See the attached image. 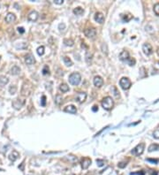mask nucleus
I'll return each instance as SVG.
<instances>
[{
    "instance_id": "nucleus-37",
    "label": "nucleus",
    "mask_w": 159,
    "mask_h": 175,
    "mask_svg": "<svg viewBox=\"0 0 159 175\" xmlns=\"http://www.w3.org/2000/svg\"><path fill=\"white\" fill-rule=\"evenodd\" d=\"M153 136L156 139H159V130H156V131L153 133Z\"/></svg>"
},
{
    "instance_id": "nucleus-45",
    "label": "nucleus",
    "mask_w": 159,
    "mask_h": 175,
    "mask_svg": "<svg viewBox=\"0 0 159 175\" xmlns=\"http://www.w3.org/2000/svg\"><path fill=\"white\" fill-rule=\"evenodd\" d=\"M2 171H4V170H3V169H1V168H0V172H2Z\"/></svg>"
},
{
    "instance_id": "nucleus-35",
    "label": "nucleus",
    "mask_w": 159,
    "mask_h": 175,
    "mask_svg": "<svg viewBox=\"0 0 159 175\" xmlns=\"http://www.w3.org/2000/svg\"><path fill=\"white\" fill-rule=\"evenodd\" d=\"M126 162H120V163H118V166L119 168H125L126 166Z\"/></svg>"
},
{
    "instance_id": "nucleus-16",
    "label": "nucleus",
    "mask_w": 159,
    "mask_h": 175,
    "mask_svg": "<svg viewBox=\"0 0 159 175\" xmlns=\"http://www.w3.org/2000/svg\"><path fill=\"white\" fill-rule=\"evenodd\" d=\"M65 112H68V113L71 114H75L77 112V109L74 105H67L64 110Z\"/></svg>"
},
{
    "instance_id": "nucleus-24",
    "label": "nucleus",
    "mask_w": 159,
    "mask_h": 175,
    "mask_svg": "<svg viewBox=\"0 0 159 175\" xmlns=\"http://www.w3.org/2000/svg\"><path fill=\"white\" fill-rule=\"evenodd\" d=\"M55 103L58 104V105H61L63 103V97H62L61 95H57L56 98H55Z\"/></svg>"
},
{
    "instance_id": "nucleus-40",
    "label": "nucleus",
    "mask_w": 159,
    "mask_h": 175,
    "mask_svg": "<svg viewBox=\"0 0 159 175\" xmlns=\"http://www.w3.org/2000/svg\"><path fill=\"white\" fill-rule=\"evenodd\" d=\"M147 160L149 161V162L155 163V164H157V163H158V159H151V158H148Z\"/></svg>"
},
{
    "instance_id": "nucleus-18",
    "label": "nucleus",
    "mask_w": 159,
    "mask_h": 175,
    "mask_svg": "<svg viewBox=\"0 0 159 175\" xmlns=\"http://www.w3.org/2000/svg\"><path fill=\"white\" fill-rule=\"evenodd\" d=\"M129 58H130L129 53H128V51H123L119 54V59L122 60V61H126Z\"/></svg>"
},
{
    "instance_id": "nucleus-46",
    "label": "nucleus",
    "mask_w": 159,
    "mask_h": 175,
    "mask_svg": "<svg viewBox=\"0 0 159 175\" xmlns=\"http://www.w3.org/2000/svg\"><path fill=\"white\" fill-rule=\"evenodd\" d=\"M70 175H74V174H70Z\"/></svg>"
},
{
    "instance_id": "nucleus-38",
    "label": "nucleus",
    "mask_w": 159,
    "mask_h": 175,
    "mask_svg": "<svg viewBox=\"0 0 159 175\" xmlns=\"http://www.w3.org/2000/svg\"><path fill=\"white\" fill-rule=\"evenodd\" d=\"M58 29H59V30H60V31L64 30V29H65V25L64 23H60L58 25Z\"/></svg>"
},
{
    "instance_id": "nucleus-23",
    "label": "nucleus",
    "mask_w": 159,
    "mask_h": 175,
    "mask_svg": "<svg viewBox=\"0 0 159 175\" xmlns=\"http://www.w3.org/2000/svg\"><path fill=\"white\" fill-rule=\"evenodd\" d=\"M9 81V79L5 76H0V86H5Z\"/></svg>"
},
{
    "instance_id": "nucleus-26",
    "label": "nucleus",
    "mask_w": 159,
    "mask_h": 175,
    "mask_svg": "<svg viewBox=\"0 0 159 175\" xmlns=\"http://www.w3.org/2000/svg\"><path fill=\"white\" fill-rule=\"evenodd\" d=\"M159 149V144H151L150 146L149 147V152H152V151H155V150H158Z\"/></svg>"
},
{
    "instance_id": "nucleus-10",
    "label": "nucleus",
    "mask_w": 159,
    "mask_h": 175,
    "mask_svg": "<svg viewBox=\"0 0 159 175\" xmlns=\"http://www.w3.org/2000/svg\"><path fill=\"white\" fill-rule=\"evenodd\" d=\"M25 103V101L21 100V99H15L13 102V106L14 107V109L16 110H20V109L23 106V104Z\"/></svg>"
},
{
    "instance_id": "nucleus-21",
    "label": "nucleus",
    "mask_w": 159,
    "mask_h": 175,
    "mask_svg": "<svg viewBox=\"0 0 159 175\" xmlns=\"http://www.w3.org/2000/svg\"><path fill=\"white\" fill-rule=\"evenodd\" d=\"M63 60H64L65 64V66H72V61L71 60V58L68 57H66V56H65V57H63Z\"/></svg>"
},
{
    "instance_id": "nucleus-33",
    "label": "nucleus",
    "mask_w": 159,
    "mask_h": 175,
    "mask_svg": "<svg viewBox=\"0 0 159 175\" xmlns=\"http://www.w3.org/2000/svg\"><path fill=\"white\" fill-rule=\"evenodd\" d=\"M43 74L44 75L50 74V69L48 66H45L43 67Z\"/></svg>"
},
{
    "instance_id": "nucleus-14",
    "label": "nucleus",
    "mask_w": 159,
    "mask_h": 175,
    "mask_svg": "<svg viewBox=\"0 0 159 175\" xmlns=\"http://www.w3.org/2000/svg\"><path fill=\"white\" fill-rule=\"evenodd\" d=\"M95 21L99 24H103L104 21V16L102 13H96L95 15Z\"/></svg>"
},
{
    "instance_id": "nucleus-39",
    "label": "nucleus",
    "mask_w": 159,
    "mask_h": 175,
    "mask_svg": "<svg viewBox=\"0 0 159 175\" xmlns=\"http://www.w3.org/2000/svg\"><path fill=\"white\" fill-rule=\"evenodd\" d=\"M53 2L54 4H56V5H62V4L64 3V0H54Z\"/></svg>"
},
{
    "instance_id": "nucleus-34",
    "label": "nucleus",
    "mask_w": 159,
    "mask_h": 175,
    "mask_svg": "<svg viewBox=\"0 0 159 175\" xmlns=\"http://www.w3.org/2000/svg\"><path fill=\"white\" fill-rule=\"evenodd\" d=\"M96 164H97L98 166H103L104 165V160L102 159H96Z\"/></svg>"
},
{
    "instance_id": "nucleus-5",
    "label": "nucleus",
    "mask_w": 159,
    "mask_h": 175,
    "mask_svg": "<svg viewBox=\"0 0 159 175\" xmlns=\"http://www.w3.org/2000/svg\"><path fill=\"white\" fill-rule=\"evenodd\" d=\"M32 89L33 88H32L31 84L28 85L27 83H24L23 86H22V89H21V95H24V96H28L32 92Z\"/></svg>"
},
{
    "instance_id": "nucleus-28",
    "label": "nucleus",
    "mask_w": 159,
    "mask_h": 175,
    "mask_svg": "<svg viewBox=\"0 0 159 175\" xmlns=\"http://www.w3.org/2000/svg\"><path fill=\"white\" fill-rule=\"evenodd\" d=\"M36 52H37V54H38L39 56H43V55L44 54V47L43 46L38 47L37 50H36Z\"/></svg>"
},
{
    "instance_id": "nucleus-7",
    "label": "nucleus",
    "mask_w": 159,
    "mask_h": 175,
    "mask_svg": "<svg viewBox=\"0 0 159 175\" xmlns=\"http://www.w3.org/2000/svg\"><path fill=\"white\" fill-rule=\"evenodd\" d=\"M142 51H143L144 54L147 55V56H149L153 53V48L149 44H144L143 46H142Z\"/></svg>"
},
{
    "instance_id": "nucleus-22",
    "label": "nucleus",
    "mask_w": 159,
    "mask_h": 175,
    "mask_svg": "<svg viewBox=\"0 0 159 175\" xmlns=\"http://www.w3.org/2000/svg\"><path fill=\"white\" fill-rule=\"evenodd\" d=\"M83 13H84V10L82 9L81 7H76L73 9V13H74L75 15H81V14H83Z\"/></svg>"
},
{
    "instance_id": "nucleus-19",
    "label": "nucleus",
    "mask_w": 159,
    "mask_h": 175,
    "mask_svg": "<svg viewBox=\"0 0 159 175\" xmlns=\"http://www.w3.org/2000/svg\"><path fill=\"white\" fill-rule=\"evenodd\" d=\"M21 72V68L18 66H13L12 68H11V73L13 75H17L20 73Z\"/></svg>"
},
{
    "instance_id": "nucleus-3",
    "label": "nucleus",
    "mask_w": 159,
    "mask_h": 175,
    "mask_svg": "<svg viewBox=\"0 0 159 175\" xmlns=\"http://www.w3.org/2000/svg\"><path fill=\"white\" fill-rule=\"evenodd\" d=\"M119 85H120V87L122 88L124 90H127L131 88L132 82L128 78L123 77V78H121L120 80H119Z\"/></svg>"
},
{
    "instance_id": "nucleus-41",
    "label": "nucleus",
    "mask_w": 159,
    "mask_h": 175,
    "mask_svg": "<svg viewBox=\"0 0 159 175\" xmlns=\"http://www.w3.org/2000/svg\"><path fill=\"white\" fill-rule=\"evenodd\" d=\"M18 31H19V33H21V34H23L24 32H25L23 28H18Z\"/></svg>"
},
{
    "instance_id": "nucleus-47",
    "label": "nucleus",
    "mask_w": 159,
    "mask_h": 175,
    "mask_svg": "<svg viewBox=\"0 0 159 175\" xmlns=\"http://www.w3.org/2000/svg\"><path fill=\"white\" fill-rule=\"evenodd\" d=\"M158 65H159V61H158Z\"/></svg>"
},
{
    "instance_id": "nucleus-4",
    "label": "nucleus",
    "mask_w": 159,
    "mask_h": 175,
    "mask_svg": "<svg viewBox=\"0 0 159 175\" xmlns=\"http://www.w3.org/2000/svg\"><path fill=\"white\" fill-rule=\"evenodd\" d=\"M144 149H145V144H144L143 142L142 143H140L138 144L135 148H133V150L131 151V153L134 156H140L143 153L144 151Z\"/></svg>"
},
{
    "instance_id": "nucleus-2",
    "label": "nucleus",
    "mask_w": 159,
    "mask_h": 175,
    "mask_svg": "<svg viewBox=\"0 0 159 175\" xmlns=\"http://www.w3.org/2000/svg\"><path fill=\"white\" fill-rule=\"evenodd\" d=\"M69 82L73 86H77L80 84V80H81V76L79 73H72V74L69 76Z\"/></svg>"
},
{
    "instance_id": "nucleus-29",
    "label": "nucleus",
    "mask_w": 159,
    "mask_h": 175,
    "mask_svg": "<svg viewBox=\"0 0 159 175\" xmlns=\"http://www.w3.org/2000/svg\"><path fill=\"white\" fill-rule=\"evenodd\" d=\"M126 62L129 65V66H134V65H135V63H136L135 59L133 58H131V57L127 59Z\"/></svg>"
},
{
    "instance_id": "nucleus-20",
    "label": "nucleus",
    "mask_w": 159,
    "mask_h": 175,
    "mask_svg": "<svg viewBox=\"0 0 159 175\" xmlns=\"http://www.w3.org/2000/svg\"><path fill=\"white\" fill-rule=\"evenodd\" d=\"M59 90L63 93H65L69 90V87H68L67 84H65V83H62V84H60V86H59Z\"/></svg>"
},
{
    "instance_id": "nucleus-12",
    "label": "nucleus",
    "mask_w": 159,
    "mask_h": 175,
    "mask_svg": "<svg viewBox=\"0 0 159 175\" xmlns=\"http://www.w3.org/2000/svg\"><path fill=\"white\" fill-rule=\"evenodd\" d=\"M91 165V159L88 158V157H85L83 159L81 160V167L82 169H87V168L89 167V165Z\"/></svg>"
},
{
    "instance_id": "nucleus-27",
    "label": "nucleus",
    "mask_w": 159,
    "mask_h": 175,
    "mask_svg": "<svg viewBox=\"0 0 159 175\" xmlns=\"http://www.w3.org/2000/svg\"><path fill=\"white\" fill-rule=\"evenodd\" d=\"M85 57H86V62H87V64H90L91 61H92V54L89 53V52H87Z\"/></svg>"
},
{
    "instance_id": "nucleus-8",
    "label": "nucleus",
    "mask_w": 159,
    "mask_h": 175,
    "mask_svg": "<svg viewBox=\"0 0 159 175\" xmlns=\"http://www.w3.org/2000/svg\"><path fill=\"white\" fill-rule=\"evenodd\" d=\"M86 98H87V93L80 92L78 93L77 95H76V96H75V101L78 102L79 103H82L83 102H85Z\"/></svg>"
},
{
    "instance_id": "nucleus-13",
    "label": "nucleus",
    "mask_w": 159,
    "mask_h": 175,
    "mask_svg": "<svg viewBox=\"0 0 159 175\" xmlns=\"http://www.w3.org/2000/svg\"><path fill=\"white\" fill-rule=\"evenodd\" d=\"M25 62H26L27 65L31 66V65L36 63V59H35V58L33 57L32 54H27L26 56H25Z\"/></svg>"
},
{
    "instance_id": "nucleus-32",
    "label": "nucleus",
    "mask_w": 159,
    "mask_h": 175,
    "mask_svg": "<svg viewBox=\"0 0 159 175\" xmlns=\"http://www.w3.org/2000/svg\"><path fill=\"white\" fill-rule=\"evenodd\" d=\"M154 13H156V15L159 16V3H157L154 5Z\"/></svg>"
},
{
    "instance_id": "nucleus-30",
    "label": "nucleus",
    "mask_w": 159,
    "mask_h": 175,
    "mask_svg": "<svg viewBox=\"0 0 159 175\" xmlns=\"http://www.w3.org/2000/svg\"><path fill=\"white\" fill-rule=\"evenodd\" d=\"M66 158L68 159V161H69V162H71V163L77 162V157H74V156H72V155H70V156H67Z\"/></svg>"
},
{
    "instance_id": "nucleus-1",
    "label": "nucleus",
    "mask_w": 159,
    "mask_h": 175,
    "mask_svg": "<svg viewBox=\"0 0 159 175\" xmlns=\"http://www.w3.org/2000/svg\"><path fill=\"white\" fill-rule=\"evenodd\" d=\"M102 106L104 110H107V111H110L113 108V105H114V101L110 96H106L102 100Z\"/></svg>"
},
{
    "instance_id": "nucleus-36",
    "label": "nucleus",
    "mask_w": 159,
    "mask_h": 175,
    "mask_svg": "<svg viewBox=\"0 0 159 175\" xmlns=\"http://www.w3.org/2000/svg\"><path fill=\"white\" fill-rule=\"evenodd\" d=\"M42 106H45L46 104V96L45 95H43V97H42Z\"/></svg>"
},
{
    "instance_id": "nucleus-31",
    "label": "nucleus",
    "mask_w": 159,
    "mask_h": 175,
    "mask_svg": "<svg viewBox=\"0 0 159 175\" xmlns=\"http://www.w3.org/2000/svg\"><path fill=\"white\" fill-rule=\"evenodd\" d=\"M16 91H17V87H16V86L12 85L10 88H9V92H10V94H12V95L15 94Z\"/></svg>"
},
{
    "instance_id": "nucleus-43",
    "label": "nucleus",
    "mask_w": 159,
    "mask_h": 175,
    "mask_svg": "<svg viewBox=\"0 0 159 175\" xmlns=\"http://www.w3.org/2000/svg\"><path fill=\"white\" fill-rule=\"evenodd\" d=\"M19 168H20V169H21V171H24V163H22V164H21V166L19 165Z\"/></svg>"
},
{
    "instance_id": "nucleus-25",
    "label": "nucleus",
    "mask_w": 159,
    "mask_h": 175,
    "mask_svg": "<svg viewBox=\"0 0 159 175\" xmlns=\"http://www.w3.org/2000/svg\"><path fill=\"white\" fill-rule=\"evenodd\" d=\"M64 44H65V45H66V46L72 47V46H73L74 42L72 41V39H65V40H64Z\"/></svg>"
},
{
    "instance_id": "nucleus-44",
    "label": "nucleus",
    "mask_w": 159,
    "mask_h": 175,
    "mask_svg": "<svg viewBox=\"0 0 159 175\" xmlns=\"http://www.w3.org/2000/svg\"><path fill=\"white\" fill-rule=\"evenodd\" d=\"M152 175H157V172H156V171H154V173H152Z\"/></svg>"
},
{
    "instance_id": "nucleus-6",
    "label": "nucleus",
    "mask_w": 159,
    "mask_h": 175,
    "mask_svg": "<svg viewBox=\"0 0 159 175\" xmlns=\"http://www.w3.org/2000/svg\"><path fill=\"white\" fill-rule=\"evenodd\" d=\"M84 34L87 38L95 39V36H96V30L94 28H88V29H86L84 30Z\"/></svg>"
},
{
    "instance_id": "nucleus-15",
    "label": "nucleus",
    "mask_w": 159,
    "mask_h": 175,
    "mask_svg": "<svg viewBox=\"0 0 159 175\" xmlns=\"http://www.w3.org/2000/svg\"><path fill=\"white\" fill-rule=\"evenodd\" d=\"M5 21L7 22V23H12V22H14L16 20V16L14 13H9L7 15L5 16Z\"/></svg>"
},
{
    "instance_id": "nucleus-11",
    "label": "nucleus",
    "mask_w": 159,
    "mask_h": 175,
    "mask_svg": "<svg viewBox=\"0 0 159 175\" xmlns=\"http://www.w3.org/2000/svg\"><path fill=\"white\" fill-rule=\"evenodd\" d=\"M93 83L96 88H101L103 84V80L101 76H95L93 80Z\"/></svg>"
},
{
    "instance_id": "nucleus-9",
    "label": "nucleus",
    "mask_w": 159,
    "mask_h": 175,
    "mask_svg": "<svg viewBox=\"0 0 159 175\" xmlns=\"http://www.w3.org/2000/svg\"><path fill=\"white\" fill-rule=\"evenodd\" d=\"M39 18V13L36 11H32L28 16V20L31 22H35L38 20Z\"/></svg>"
},
{
    "instance_id": "nucleus-17",
    "label": "nucleus",
    "mask_w": 159,
    "mask_h": 175,
    "mask_svg": "<svg viewBox=\"0 0 159 175\" xmlns=\"http://www.w3.org/2000/svg\"><path fill=\"white\" fill-rule=\"evenodd\" d=\"M19 157H20L19 152L16 151V150H13V152L9 155V159H10L11 161H13V162H14V161H16V160L18 159Z\"/></svg>"
},
{
    "instance_id": "nucleus-42",
    "label": "nucleus",
    "mask_w": 159,
    "mask_h": 175,
    "mask_svg": "<svg viewBox=\"0 0 159 175\" xmlns=\"http://www.w3.org/2000/svg\"><path fill=\"white\" fill-rule=\"evenodd\" d=\"M92 110H93V111H98V106L94 105V106H93Z\"/></svg>"
}]
</instances>
